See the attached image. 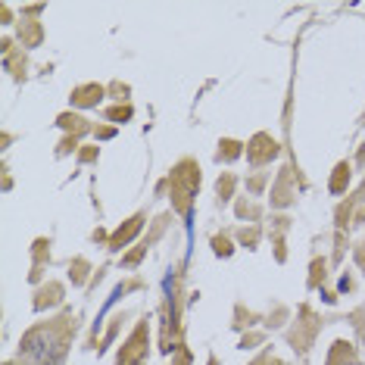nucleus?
<instances>
[{"label": "nucleus", "instance_id": "f257e3e1", "mask_svg": "<svg viewBox=\"0 0 365 365\" xmlns=\"http://www.w3.org/2000/svg\"><path fill=\"white\" fill-rule=\"evenodd\" d=\"M22 353L31 359V365H56L63 359L66 350H63V340H56L51 328H38L26 337Z\"/></svg>", "mask_w": 365, "mask_h": 365}, {"label": "nucleus", "instance_id": "f03ea898", "mask_svg": "<svg viewBox=\"0 0 365 365\" xmlns=\"http://www.w3.org/2000/svg\"><path fill=\"white\" fill-rule=\"evenodd\" d=\"M340 365H359V362H340Z\"/></svg>", "mask_w": 365, "mask_h": 365}]
</instances>
